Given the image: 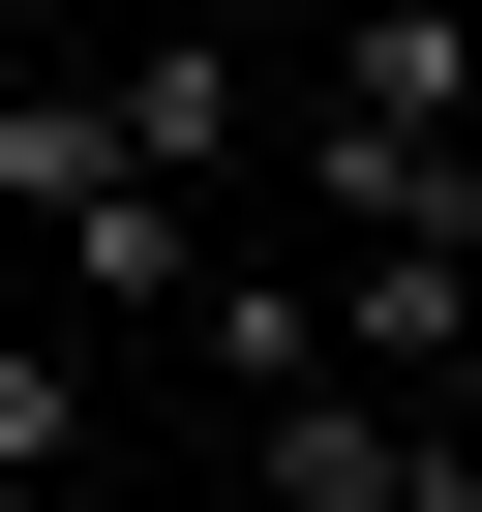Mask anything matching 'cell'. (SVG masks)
Instances as JSON below:
<instances>
[{"label": "cell", "instance_id": "obj_1", "mask_svg": "<svg viewBox=\"0 0 482 512\" xmlns=\"http://www.w3.org/2000/svg\"><path fill=\"white\" fill-rule=\"evenodd\" d=\"M0 211H31V272H61L31 332H181V302H211V211L121 181V91H91V61H0Z\"/></svg>", "mask_w": 482, "mask_h": 512}, {"label": "cell", "instance_id": "obj_2", "mask_svg": "<svg viewBox=\"0 0 482 512\" xmlns=\"http://www.w3.org/2000/svg\"><path fill=\"white\" fill-rule=\"evenodd\" d=\"M241 482L272 512H482V392H272Z\"/></svg>", "mask_w": 482, "mask_h": 512}, {"label": "cell", "instance_id": "obj_3", "mask_svg": "<svg viewBox=\"0 0 482 512\" xmlns=\"http://www.w3.org/2000/svg\"><path fill=\"white\" fill-rule=\"evenodd\" d=\"M181 362H211L241 422H272V392H332V302L272 272V241H211V302H181Z\"/></svg>", "mask_w": 482, "mask_h": 512}, {"label": "cell", "instance_id": "obj_4", "mask_svg": "<svg viewBox=\"0 0 482 512\" xmlns=\"http://www.w3.org/2000/svg\"><path fill=\"white\" fill-rule=\"evenodd\" d=\"M61 482H91V332L0 302V512H61Z\"/></svg>", "mask_w": 482, "mask_h": 512}, {"label": "cell", "instance_id": "obj_5", "mask_svg": "<svg viewBox=\"0 0 482 512\" xmlns=\"http://www.w3.org/2000/svg\"><path fill=\"white\" fill-rule=\"evenodd\" d=\"M61 512H91V482H61Z\"/></svg>", "mask_w": 482, "mask_h": 512}]
</instances>
